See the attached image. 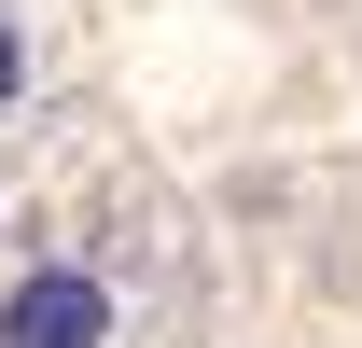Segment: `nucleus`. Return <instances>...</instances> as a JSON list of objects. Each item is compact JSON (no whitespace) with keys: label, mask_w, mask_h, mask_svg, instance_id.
Segmentation results:
<instances>
[{"label":"nucleus","mask_w":362,"mask_h":348,"mask_svg":"<svg viewBox=\"0 0 362 348\" xmlns=\"http://www.w3.org/2000/svg\"><path fill=\"white\" fill-rule=\"evenodd\" d=\"M0 348H112V279L98 265H28L0 293Z\"/></svg>","instance_id":"obj_1"},{"label":"nucleus","mask_w":362,"mask_h":348,"mask_svg":"<svg viewBox=\"0 0 362 348\" xmlns=\"http://www.w3.org/2000/svg\"><path fill=\"white\" fill-rule=\"evenodd\" d=\"M28 98V28H14V0H0V112Z\"/></svg>","instance_id":"obj_2"}]
</instances>
